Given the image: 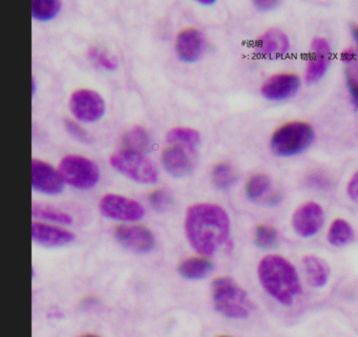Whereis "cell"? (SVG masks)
<instances>
[{"label": "cell", "mask_w": 358, "mask_h": 337, "mask_svg": "<svg viewBox=\"0 0 358 337\" xmlns=\"http://www.w3.org/2000/svg\"><path fill=\"white\" fill-rule=\"evenodd\" d=\"M184 229L190 246L199 254L209 257L229 238V215L217 204L192 205L186 211Z\"/></svg>", "instance_id": "1"}, {"label": "cell", "mask_w": 358, "mask_h": 337, "mask_svg": "<svg viewBox=\"0 0 358 337\" xmlns=\"http://www.w3.org/2000/svg\"><path fill=\"white\" fill-rule=\"evenodd\" d=\"M257 278L264 291L286 307L303 293L296 268L282 255H265L257 266Z\"/></svg>", "instance_id": "2"}, {"label": "cell", "mask_w": 358, "mask_h": 337, "mask_svg": "<svg viewBox=\"0 0 358 337\" xmlns=\"http://www.w3.org/2000/svg\"><path fill=\"white\" fill-rule=\"evenodd\" d=\"M215 309L232 320L248 317L255 309L248 293L231 276H220L211 284Z\"/></svg>", "instance_id": "3"}, {"label": "cell", "mask_w": 358, "mask_h": 337, "mask_svg": "<svg viewBox=\"0 0 358 337\" xmlns=\"http://www.w3.org/2000/svg\"><path fill=\"white\" fill-rule=\"evenodd\" d=\"M315 133L309 123L291 121L278 127L270 139V148L275 156L294 157L303 154L313 143Z\"/></svg>", "instance_id": "4"}, {"label": "cell", "mask_w": 358, "mask_h": 337, "mask_svg": "<svg viewBox=\"0 0 358 337\" xmlns=\"http://www.w3.org/2000/svg\"><path fill=\"white\" fill-rule=\"evenodd\" d=\"M113 168L141 184H154L158 181V171L154 163L141 152L122 148L110 156Z\"/></svg>", "instance_id": "5"}, {"label": "cell", "mask_w": 358, "mask_h": 337, "mask_svg": "<svg viewBox=\"0 0 358 337\" xmlns=\"http://www.w3.org/2000/svg\"><path fill=\"white\" fill-rule=\"evenodd\" d=\"M58 171L64 183L80 190L92 189L100 180L99 167L94 161L78 156L69 155L60 162Z\"/></svg>", "instance_id": "6"}, {"label": "cell", "mask_w": 358, "mask_h": 337, "mask_svg": "<svg viewBox=\"0 0 358 337\" xmlns=\"http://www.w3.org/2000/svg\"><path fill=\"white\" fill-rule=\"evenodd\" d=\"M69 106L74 118L83 123L97 122L106 113L103 98L94 89H77L71 95Z\"/></svg>", "instance_id": "7"}, {"label": "cell", "mask_w": 358, "mask_h": 337, "mask_svg": "<svg viewBox=\"0 0 358 337\" xmlns=\"http://www.w3.org/2000/svg\"><path fill=\"white\" fill-rule=\"evenodd\" d=\"M99 210L108 219L122 222L139 221L145 215V209L139 202L116 194L102 196Z\"/></svg>", "instance_id": "8"}, {"label": "cell", "mask_w": 358, "mask_h": 337, "mask_svg": "<svg viewBox=\"0 0 358 337\" xmlns=\"http://www.w3.org/2000/svg\"><path fill=\"white\" fill-rule=\"evenodd\" d=\"M293 230L303 238H312L322 230L324 224V211L318 203L310 201L295 209L291 219Z\"/></svg>", "instance_id": "9"}, {"label": "cell", "mask_w": 358, "mask_h": 337, "mask_svg": "<svg viewBox=\"0 0 358 337\" xmlns=\"http://www.w3.org/2000/svg\"><path fill=\"white\" fill-rule=\"evenodd\" d=\"M117 242L136 253H148L154 249L156 238L152 230L141 225H120L115 230Z\"/></svg>", "instance_id": "10"}, {"label": "cell", "mask_w": 358, "mask_h": 337, "mask_svg": "<svg viewBox=\"0 0 358 337\" xmlns=\"http://www.w3.org/2000/svg\"><path fill=\"white\" fill-rule=\"evenodd\" d=\"M301 87V79L292 73L272 75L261 87V94L269 101H285L294 97Z\"/></svg>", "instance_id": "11"}, {"label": "cell", "mask_w": 358, "mask_h": 337, "mask_svg": "<svg viewBox=\"0 0 358 337\" xmlns=\"http://www.w3.org/2000/svg\"><path fill=\"white\" fill-rule=\"evenodd\" d=\"M331 64V47L327 39L316 37L310 48L306 66L305 78L308 83H315L326 75Z\"/></svg>", "instance_id": "12"}, {"label": "cell", "mask_w": 358, "mask_h": 337, "mask_svg": "<svg viewBox=\"0 0 358 337\" xmlns=\"http://www.w3.org/2000/svg\"><path fill=\"white\" fill-rule=\"evenodd\" d=\"M32 186L41 194L56 196L64 190V181L59 171L38 159L32 161Z\"/></svg>", "instance_id": "13"}, {"label": "cell", "mask_w": 358, "mask_h": 337, "mask_svg": "<svg viewBox=\"0 0 358 337\" xmlns=\"http://www.w3.org/2000/svg\"><path fill=\"white\" fill-rule=\"evenodd\" d=\"M206 50V38L202 31L196 28L182 30L176 39V53L182 62H198Z\"/></svg>", "instance_id": "14"}, {"label": "cell", "mask_w": 358, "mask_h": 337, "mask_svg": "<svg viewBox=\"0 0 358 337\" xmlns=\"http://www.w3.org/2000/svg\"><path fill=\"white\" fill-rule=\"evenodd\" d=\"M196 152L181 145L171 144L162 152L161 161L165 171L175 178L186 177L194 171Z\"/></svg>", "instance_id": "15"}, {"label": "cell", "mask_w": 358, "mask_h": 337, "mask_svg": "<svg viewBox=\"0 0 358 337\" xmlns=\"http://www.w3.org/2000/svg\"><path fill=\"white\" fill-rule=\"evenodd\" d=\"M255 47L262 57L278 59L288 53L290 41L282 31L270 29L257 39Z\"/></svg>", "instance_id": "16"}, {"label": "cell", "mask_w": 358, "mask_h": 337, "mask_svg": "<svg viewBox=\"0 0 358 337\" xmlns=\"http://www.w3.org/2000/svg\"><path fill=\"white\" fill-rule=\"evenodd\" d=\"M32 238L41 246L62 247L74 242L76 236L69 230L50 224L34 222L32 224Z\"/></svg>", "instance_id": "17"}, {"label": "cell", "mask_w": 358, "mask_h": 337, "mask_svg": "<svg viewBox=\"0 0 358 337\" xmlns=\"http://www.w3.org/2000/svg\"><path fill=\"white\" fill-rule=\"evenodd\" d=\"M303 273L309 286L312 288H324L331 276V268L328 261L315 254H306L301 259Z\"/></svg>", "instance_id": "18"}, {"label": "cell", "mask_w": 358, "mask_h": 337, "mask_svg": "<svg viewBox=\"0 0 358 337\" xmlns=\"http://www.w3.org/2000/svg\"><path fill=\"white\" fill-rule=\"evenodd\" d=\"M341 60L345 66V81L350 97L358 108V50H345L341 54Z\"/></svg>", "instance_id": "19"}, {"label": "cell", "mask_w": 358, "mask_h": 337, "mask_svg": "<svg viewBox=\"0 0 358 337\" xmlns=\"http://www.w3.org/2000/svg\"><path fill=\"white\" fill-rule=\"evenodd\" d=\"M213 264L204 257H194L184 259L178 267L180 275L187 280H202L213 272Z\"/></svg>", "instance_id": "20"}, {"label": "cell", "mask_w": 358, "mask_h": 337, "mask_svg": "<svg viewBox=\"0 0 358 337\" xmlns=\"http://www.w3.org/2000/svg\"><path fill=\"white\" fill-rule=\"evenodd\" d=\"M354 229L347 220L337 217L331 223L327 232V240L331 246L343 247L353 241Z\"/></svg>", "instance_id": "21"}, {"label": "cell", "mask_w": 358, "mask_h": 337, "mask_svg": "<svg viewBox=\"0 0 358 337\" xmlns=\"http://www.w3.org/2000/svg\"><path fill=\"white\" fill-rule=\"evenodd\" d=\"M124 148L146 154L152 148V141L150 133L142 127H134L123 135Z\"/></svg>", "instance_id": "22"}, {"label": "cell", "mask_w": 358, "mask_h": 337, "mask_svg": "<svg viewBox=\"0 0 358 337\" xmlns=\"http://www.w3.org/2000/svg\"><path fill=\"white\" fill-rule=\"evenodd\" d=\"M166 141L169 144L184 146L192 152H196V148L201 142V135L196 129L190 127H173L167 133Z\"/></svg>", "instance_id": "23"}, {"label": "cell", "mask_w": 358, "mask_h": 337, "mask_svg": "<svg viewBox=\"0 0 358 337\" xmlns=\"http://www.w3.org/2000/svg\"><path fill=\"white\" fill-rule=\"evenodd\" d=\"M238 173L230 163H217L211 171V181L213 185L219 189L226 190L236 184L238 181Z\"/></svg>", "instance_id": "24"}, {"label": "cell", "mask_w": 358, "mask_h": 337, "mask_svg": "<svg viewBox=\"0 0 358 337\" xmlns=\"http://www.w3.org/2000/svg\"><path fill=\"white\" fill-rule=\"evenodd\" d=\"M271 187V179L266 173H255L247 180L245 185V194L250 201H259L263 199Z\"/></svg>", "instance_id": "25"}, {"label": "cell", "mask_w": 358, "mask_h": 337, "mask_svg": "<svg viewBox=\"0 0 358 337\" xmlns=\"http://www.w3.org/2000/svg\"><path fill=\"white\" fill-rule=\"evenodd\" d=\"M33 217L43 221L52 222V223L62 224V225H70L72 224L73 217L69 213L59 209L54 208L52 206L34 203L32 207Z\"/></svg>", "instance_id": "26"}, {"label": "cell", "mask_w": 358, "mask_h": 337, "mask_svg": "<svg viewBox=\"0 0 358 337\" xmlns=\"http://www.w3.org/2000/svg\"><path fill=\"white\" fill-rule=\"evenodd\" d=\"M62 3L57 0H35L32 3V16L38 22H50L59 14Z\"/></svg>", "instance_id": "27"}, {"label": "cell", "mask_w": 358, "mask_h": 337, "mask_svg": "<svg viewBox=\"0 0 358 337\" xmlns=\"http://www.w3.org/2000/svg\"><path fill=\"white\" fill-rule=\"evenodd\" d=\"M255 244L261 249L275 248L280 242L275 228L267 224H261L255 230Z\"/></svg>", "instance_id": "28"}, {"label": "cell", "mask_w": 358, "mask_h": 337, "mask_svg": "<svg viewBox=\"0 0 358 337\" xmlns=\"http://www.w3.org/2000/svg\"><path fill=\"white\" fill-rule=\"evenodd\" d=\"M150 206L157 211V213H166L171 209L173 204V196L164 188L154 190L148 196Z\"/></svg>", "instance_id": "29"}, {"label": "cell", "mask_w": 358, "mask_h": 337, "mask_svg": "<svg viewBox=\"0 0 358 337\" xmlns=\"http://www.w3.org/2000/svg\"><path fill=\"white\" fill-rule=\"evenodd\" d=\"M89 57L92 62H95L99 68H102L103 70L112 72V71L117 70V68H118L116 59L110 56L108 52L99 49V48H91L89 51Z\"/></svg>", "instance_id": "30"}, {"label": "cell", "mask_w": 358, "mask_h": 337, "mask_svg": "<svg viewBox=\"0 0 358 337\" xmlns=\"http://www.w3.org/2000/svg\"><path fill=\"white\" fill-rule=\"evenodd\" d=\"M64 129L66 131L72 136L74 139L78 140L81 143L90 144L92 142L91 136L90 134L79 124L77 121L72 120V119H64Z\"/></svg>", "instance_id": "31"}, {"label": "cell", "mask_w": 358, "mask_h": 337, "mask_svg": "<svg viewBox=\"0 0 358 337\" xmlns=\"http://www.w3.org/2000/svg\"><path fill=\"white\" fill-rule=\"evenodd\" d=\"M347 194L352 202L358 204V171L354 173L347 184Z\"/></svg>", "instance_id": "32"}, {"label": "cell", "mask_w": 358, "mask_h": 337, "mask_svg": "<svg viewBox=\"0 0 358 337\" xmlns=\"http://www.w3.org/2000/svg\"><path fill=\"white\" fill-rule=\"evenodd\" d=\"M255 7L259 11H270V10L275 9L278 6V1H273V0H257L253 3Z\"/></svg>", "instance_id": "33"}, {"label": "cell", "mask_w": 358, "mask_h": 337, "mask_svg": "<svg viewBox=\"0 0 358 337\" xmlns=\"http://www.w3.org/2000/svg\"><path fill=\"white\" fill-rule=\"evenodd\" d=\"M352 36H353L354 41H355L356 45L358 48V24H352L351 27Z\"/></svg>", "instance_id": "34"}, {"label": "cell", "mask_w": 358, "mask_h": 337, "mask_svg": "<svg viewBox=\"0 0 358 337\" xmlns=\"http://www.w3.org/2000/svg\"><path fill=\"white\" fill-rule=\"evenodd\" d=\"M199 3L202 6H213L215 5V0H200Z\"/></svg>", "instance_id": "35"}, {"label": "cell", "mask_w": 358, "mask_h": 337, "mask_svg": "<svg viewBox=\"0 0 358 337\" xmlns=\"http://www.w3.org/2000/svg\"><path fill=\"white\" fill-rule=\"evenodd\" d=\"M83 337H98V336H96V335H85V336H83Z\"/></svg>", "instance_id": "36"}, {"label": "cell", "mask_w": 358, "mask_h": 337, "mask_svg": "<svg viewBox=\"0 0 358 337\" xmlns=\"http://www.w3.org/2000/svg\"><path fill=\"white\" fill-rule=\"evenodd\" d=\"M217 337H230V336H226V335H221V336H217Z\"/></svg>", "instance_id": "37"}]
</instances>
